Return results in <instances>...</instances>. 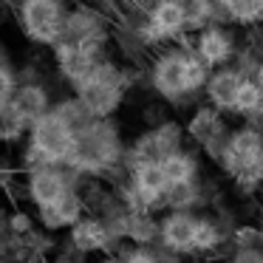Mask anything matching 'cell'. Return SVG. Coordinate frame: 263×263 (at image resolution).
I'll return each mask as SVG.
<instances>
[{"mask_svg":"<svg viewBox=\"0 0 263 263\" xmlns=\"http://www.w3.org/2000/svg\"><path fill=\"white\" fill-rule=\"evenodd\" d=\"M125 139H122V127L110 119H93L88 127H82L74 139V150H71L65 167L85 178H102L110 187L127 178V167L122 164L125 159Z\"/></svg>","mask_w":263,"mask_h":263,"instance_id":"1","label":"cell"},{"mask_svg":"<svg viewBox=\"0 0 263 263\" xmlns=\"http://www.w3.org/2000/svg\"><path fill=\"white\" fill-rule=\"evenodd\" d=\"M218 170L232 181V190L240 198H252L263 190V127L243 122L232 127L227 139Z\"/></svg>","mask_w":263,"mask_h":263,"instance_id":"2","label":"cell"},{"mask_svg":"<svg viewBox=\"0 0 263 263\" xmlns=\"http://www.w3.org/2000/svg\"><path fill=\"white\" fill-rule=\"evenodd\" d=\"M23 178H14L12 190H20L23 204H29L31 210L37 206H48L54 201H60L68 190H80V184L85 181V176L74 173L65 164H43L34 167L29 173H20ZM9 190V193H12Z\"/></svg>","mask_w":263,"mask_h":263,"instance_id":"3","label":"cell"},{"mask_svg":"<svg viewBox=\"0 0 263 263\" xmlns=\"http://www.w3.org/2000/svg\"><path fill=\"white\" fill-rule=\"evenodd\" d=\"M74 139L77 133L54 108L48 114H43L37 122H31L29 133H26V144L46 164H65L71 150H74Z\"/></svg>","mask_w":263,"mask_h":263,"instance_id":"4","label":"cell"},{"mask_svg":"<svg viewBox=\"0 0 263 263\" xmlns=\"http://www.w3.org/2000/svg\"><path fill=\"white\" fill-rule=\"evenodd\" d=\"M20 29L37 46H54L65 29V9L63 0H20L17 3Z\"/></svg>","mask_w":263,"mask_h":263,"instance_id":"5","label":"cell"},{"mask_svg":"<svg viewBox=\"0 0 263 263\" xmlns=\"http://www.w3.org/2000/svg\"><path fill=\"white\" fill-rule=\"evenodd\" d=\"M119 246L122 243L114 238L108 223L91 212H85L68 232H63V240H60V252H68L82 260H91L97 255H114Z\"/></svg>","mask_w":263,"mask_h":263,"instance_id":"6","label":"cell"},{"mask_svg":"<svg viewBox=\"0 0 263 263\" xmlns=\"http://www.w3.org/2000/svg\"><path fill=\"white\" fill-rule=\"evenodd\" d=\"M184 130H187V142H193L212 164H218L232 127L223 119V110H218L215 105L206 102L190 114V119L184 122Z\"/></svg>","mask_w":263,"mask_h":263,"instance_id":"7","label":"cell"},{"mask_svg":"<svg viewBox=\"0 0 263 263\" xmlns=\"http://www.w3.org/2000/svg\"><path fill=\"white\" fill-rule=\"evenodd\" d=\"M184 74H187V48L173 46L153 60V65H150V85L164 102L184 105L190 99L187 85H184Z\"/></svg>","mask_w":263,"mask_h":263,"instance_id":"8","label":"cell"},{"mask_svg":"<svg viewBox=\"0 0 263 263\" xmlns=\"http://www.w3.org/2000/svg\"><path fill=\"white\" fill-rule=\"evenodd\" d=\"M127 178L136 190L142 210L161 215L164 212V195H167V187H170V178L164 176L161 161H142V164L130 167Z\"/></svg>","mask_w":263,"mask_h":263,"instance_id":"9","label":"cell"},{"mask_svg":"<svg viewBox=\"0 0 263 263\" xmlns=\"http://www.w3.org/2000/svg\"><path fill=\"white\" fill-rule=\"evenodd\" d=\"M85 201H82V193L80 190H68L60 201L48 206H37L34 210V218L46 232H54V235H63L85 215Z\"/></svg>","mask_w":263,"mask_h":263,"instance_id":"10","label":"cell"},{"mask_svg":"<svg viewBox=\"0 0 263 263\" xmlns=\"http://www.w3.org/2000/svg\"><path fill=\"white\" fill-rule=\"evenodd\" d=\"M195 218L198 212L190 210H164L159 215V243L181 252L193 260V235H195Z\"/></svg>","mask_w":263,"mask_h":263,"instance_id":"11","label":"cell"},{"mask_svg":"<svg viewBox=\"0 0 263 263\" xmlns=\"http://www.w3.org/2000/svg\"><path fill=\"white\" fill-rule=\"evenodd\" d=\"M195 51L212 65V68H221V65H232L238 46H235V37L227 31L223 23H210L195 34Z\"/></svg>","mask_w":263,"mask_h":263,"instance_id":"12","label":"cell"},{"mask_svg":"<svg viewBox=\"0 0 263 263\" xmlns=\"http://www.w3.org/2000/svg\"><path fill=\"white\" fill-rule=\"evenodd\" d=\"M240 82H243V74H240L235 65H221V68H212L210 80H206V85H204L206 102L215 105V108L223 110V114H232Z\"/></svg>","mask_w":263,"mask_h":263,"instance_id":"13","label":"cell"},{"mask_svg":"<svg viewBox=\"0 0 263 263\" xmlns=\"http://www.w3.org/2000/svg\"><path fill=\"white\" fill-rule=\"evenodd\" d=\"M51 105H54L51 93H48V88L40 85V82H23V85H17L14 99H12V110L29 127H31V122H37L43 114H48Z\"/></svg>","mask_w":263,"mask_h":263,"instance_id":"14","label":"cell"},{"mask_svg":"<svg viewBox=\"0 0 263 263\" xmlns=\"http://www.w3.org/2000/svg\"><path fill=\"white\" fill-rule=\"evenodd\" d=\"M147 20L167 40H178L187 31V3H181V0H156L147 9Z\"/></svg>","mask_w":263,"mask_h":263,"instance_id":"15","label":"cell"},{"mask_svg":"<svg viewBox=\"0 0 263 263\" xmlns=\"http://www.w3.org/2000/svg\"><path fill=\"white\" fill-rule=\"evenodd\" d=\"M164 167V176L170 178V184H181V181H195V178H204V167H201V150L187 147L164 156L161 159Z\"/></svg>","mask_w":263,"mask_h":263,"instance_id":"16","label":"cell"},{"mask_svg":"<svg viewBox=\"0 0 263 263\" xmlns=\"http://www.w3.org/2000/svg\"><path fill=\"white\" fill-rule=\"evenodd\" d=\"M125 240L139 246H153L159 243V215L147 210H127V223H125Z\"/></svg>","mask_w":263,"mask_h":263,"instance_id":"17","label":"cell"},{"mask_svg":"<svg viewBox=\"0 0 263 263\" xmlns=\"http://www.w3.org/2000/svg\"><path fill=\"white\" fill-rule=\"evenodd\" d=\"M26 133H29V125L14 114L12 105L6 110H0V144L3 147H17L26 139Z\"/></svg>","mask_w":263,"mask_h":263,"instance_id":"18","label":"cell"},{"mask_svg":"<svg viewBox=\"0 0 263 263\" xmlns=\"http://www.w3.org/2000/svg\"><path fill=\"white\" fill-rule=\"evenodd\" d=\"M257 105H260V85H257L255 77H243V82H240V88H238V99H235L232 114L249 119V116L257 114Z\"/></svg>","mask_w":263,"mask_h":263,"instance_id":"19","label":"cell"},{"mask_svg":"<svg viewBox=\"0 0 263 263\" xmlns=\"http://www.w3.org/2000/svg\"><path fill=\"white\" fill-rule=\"evenodd\" d=\"M37 227V218H34V210H31L29 204L26 206H20V204H14L12 210H9V229H12L14 235H29L31 229Z\"/></svg>","mask_w":263,"mask_h":263,"instance_id":"20","label":"cell"},{"mask_svg":"<svg viewBox=\"0 0 263 263\" xmlns=\"http://www.w3.org/2000/svg\"><path fill=\"white\" fill-rule=\"evenodd\" d=\"M114 255L119 257V263H159L153 246H139V243H127V240L114 252Z\"/></svg>","mask_w":263,"mask_h":263,"instance_id":"21","label":"cell"},{"mask_svg":"<svg viewBox=\"0 0 263 263\" xmlns=\"http://www.w3.org/2000/svg\"><path fill=\"white\" fill-rule=\"evenodd\" d=\"M232 246H263L260 223H238L232 238H229V249Z\"/></svg>","mask_w":263,"mask_h":263,"instance_id":"22","label":"cell"},{"mask_svg":"<svg viewBox=\"0 0 263 263\" xmlns=\"http://www.w3.org/2000/svg\"><path fill=\"white\" fill-rule=\"evenodd\" d=\"M17 91V74L9 65H0V110H6Z\"/></svg>","mask_w":263,"mask_h":263,"instance_id":"23","label":"cell"},{"mask_svg":"<svg viewBox=\"0 0 263 263\" xmlns=\"http://www.w3.org/2000/svg\"><path fill=\"white\" fill-rule=\"evenodd\" d=\"M223 263H263V246H232Z\"/></svg>","mask_w":263,"mask_h":263,"instance_id":"24","label":"cell"},{"mask_svg":"<svg viewBox=\"0 0 263 263\" xmlns=\"http://www.w3.org/2000/svg\"><path fill=\"white\" fill-rule=\"evenodd\" d=\"M153 249H156V260L159 263H187L190 260V257L181 255V252L170 249V246H164V243H153Z\"/></svg>","mask_w":263,"mask_h":263,"instance_id":"25","label":"cell"},{"mask_svg":"<svg viewBox=\"0 0 263 263\" xmlns=\"http://www.w3.org/2000/svg\"><path fill=\"white\" fill-rule=\"evenodd\" d=\"M51 263H88V260H82V257H74V255H68V252H60L57 249V255H51Z\"/></svg>","mask_w":263,"mask_h":263,"instance_id":"26","label":"cell"},{"mask_svg":"<svg viewBox=\"0 0 263 263\" xmlns=\"http://www.w3.org/2000/svg\"><path fill=\"white\" fill-rule=\"evenodd\" d=\"M88 263H119V257L116 255H97V257H91Z\"/></svg>","mask_w":263,"mask_h":263,"instance_id":"27","label":"cell"},{"mask_svg":"<svg viewBox=\"0 0 263 263\" xmlns=\"http://www.w3.org/2000/svg\"><path fill=\"white\" fill-rule=\"evenodd\" d=\"M0 65H6V57H3V48H0Z\"/></svg>","mask_w":263,"mask_h":263,"instance_id":"28","label":"cell"},{"mask_svg":"<svg viewBox=\"0 0 263 263\" xmlns=\"http://www.w3.org/2000/svg\"><path fill=\"white\" fill-rule=\"evenodd\" d=\"M0 263H14V260H9V257H3V255H0Z\"/></svg>","mask_w":263,"mask_h":263,"instance_id":"29","label":"cell"},{"mask_svg":"<svg viewBox=\"0 0 263 263\" xmlns=\"http://www.w3.org/2000/svg\"><path fill=\"white\" fill-rule=\"evenodd\" d=\"M260 223H263V204H260Z\"/></svg>","mask_w":263,"mask_h":263,"instance_id":"30","label":"cell"}]
</instances>
